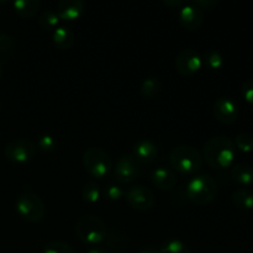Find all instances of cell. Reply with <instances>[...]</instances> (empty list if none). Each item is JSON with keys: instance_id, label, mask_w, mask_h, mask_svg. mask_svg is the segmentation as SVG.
<instances>
[{"instance_id": "4316f807", "label": "cell", "mask_w": 253, "mask_h": 253, "mask_svg": "<svg viewBox=\"0 0 253 253\" xmlns=\"http://www.w3.org/2000/svg\"><path fill=\"white\" fill-rule=\"evenodd\" d=\"M39 148L43 152H52L57 148V141L53 136L43 135L39 138Z\"/></svg>"}, {"instance_id": "ac0fdd59", "label": "cell", "mask_w": 253, "mask_h": 253, "mask_svg": "<svg viewBox=\"0 0 253 253\" xmlns=\"http://www.w3.org/2000/svg\"><path fill=\"white\" fill-rule=\"evenodd\" d=\"M41 2L39 0H15L12 2L15 11L21 17H31L39 11Z\"/></svg>"}, {"instance_id": "5b68a950", "label": "cell", "mask_w": 253, "mask_h": 253, "mask_svg": "<svg viewBox=\"0 0 253 253\" xmlns=\"http://www.w3.org/2000/svg\"><path fill=\"white\" fill-rule=\"evenodd\" d=\"M15 208L19 216L27 222L41 221L46 212L42 199L32 192H24L20 194L16 199Z\"/></svg>"}, {"instance_id": "d4e9b609", "label": "cell", "mask_w": 253, "mask_h": 253, "mask_svg": "<svg viewBox=\"0 0 253 253\" xmlns=\"http://www.w3.org/2000/svg\"><path fill=\"white\" fill-rule=\"evenodd\" d=\"M235 146L242 152H251L253 150V136L250 133L241 132L235 137Z\"/></svg>"}, {"instance_id": "cb8c5ba5", "label": "cell", "mask_w": 253, "mask_h": 253, "mask_svg": "<svg viewBox=\"0 0 253 253\" xmlns=\"http://www.w3.org/2000/svg\"><path fill=\"white\" fill-rule=\"evenodd\" d=\"M100 187L95 182H88L82 190L83 199L89 203H96L100 199Z\"/></svg>"}, {"instance_id": "9c48e42d", "label": "cell", "mask_w": 253, "mask_h": 253, "mask_svg": "<svg viewBox=\"0 0 253 253\" xmlns=\"http://www.w3.org/2000/svg\"><path fill=\"white\" fill-rule=\"evenodd\" d=\"M126 202L137 210H148L155 203V195L143 185H132L125 192Z\"/></svg>"}, {"instance_id": "44dd1931", "label": "cell", "mask_w": 253, "mask_h": 253, "mask_svg": "<svg viewBox=\"0 0 253 253\" xmlns=\"http://www.w3.org/2000/svg\"><path fill=\"white\" fill-rule=\"evenodd\" d=\"M42 30H54L59 22V16L54 10H43L37 19Z\"/></svg>"}, {"instance_id": "30bf717a", "label": "cell", "mask_w": 253, "mask_h": 253, "mask_svg": "<svg viewBox=\"0 0 253 253\" xmlns=\"http://www.w3.org/2000/svg\"><path fill=\"white\" fill-rule=\"evenodd\" d=\"M203 66V59L200 54L194 49H182L175 58V67L183 76L195 74Z\"/></svg>"}, {"instance_id": "74e56055", "label": "cell", "mask_w": 253, "mask_h": 253, "mask_svg": "<svg viewBox=\"0 0 253 253\" xmlns=\"http://www.w3.org/2000/svg\"><path fill=\"white\" fill-rule=\"evenodd\" d=\"M0 109H1V104H0Z\"/></svg>"}, {"instance_id": "4fadbf2b", "label": "cell", "mask_w": 253, "mask_h": 253, "mask_svg": "<svg viewBox=\"0 0 253 253\" xmlns=\"http://www.w3.org/2000/svg\"><path fill=\"white\" fill-rule=\"evenodd\" d=\"M85 4L82 0H61L57 4V14L59 19L66 21H73L82 16L84 12Z\"/></svg>"}, {"instance_id": "1f68e13d", "label": "cell", "mask_w": 253, "mask_h": 253, "mask_svg": "<svg viewBox=\"0 0 253 253\" xmlns=\"http://www.w3.org/2000/svg\"><path fill=\"white\" fill-rule=\"evenodd\" d=\"M217 0H194V2L193 4L197 5L198 7H200V9H205V10H209V9H212L214 6H216L217 5Z\"/></svg>"}, {"instance_id": "f1b7e54d", "label": "cell", "mask_w": 253, "mask_h": 253, "mask_svg": "<svg viewBox=\"0 0 253 253\" xmlns=\"http://www.w3.org/2000/svg\"><path fill=\"white\" fill-rule=\"evenodd\" d=\"M241 93L242 96L245 98V100L249 101L250 104H253V79H247V81L242 84Z\"/></svg>"}, {"instance_id": "836d02e7", "label": "cell", "mask_w": 253, "mask_h": 253, "mask_svg": "<svg viewBox=\"0 0 253 253\" xmlns=\"http://www.w3.org/2000/svg\"><path fill=\"white\" fill-rule=\"evenodd\" d=\"M86 253H109V252L106 251L105 249H103V247L93 246V247H90L88 251H86Z\"/></svg>"}, {"instance_id": "5bb4252c", "label": "cell", "mask_w": 253, "mask_h": 253, "mask_svg": "<svg viewBox=\"0 0 253 253\" xmlns=\"http://www.w3.org/2000/svg\"><path fill=\"white\" fill-rule=\"evenodd\" d=\"M133 157L138 161V162L151 163L156 160L158 155V148L153 141L148 140V138H142V140L137 141L133 147Z\"/></svg>"}, {"instance_id": "52a82bcc", "label": "cell", "mask_w": 253, "mask_h": 253, "mask_svg": "<svg viewBox=\"0 0 253 253\" xmlns=\"http://www.w3.org/2000/svg\"><path fill=\"white\" fill-rule=\"evenodd\" d=\"M36 155V146L29 140L19 138L14 140L5 147V156L15 163H26Z\"/></svg>"}, {"instance_id": "3957f363", "label": "cell", "mask_w": 253, "mask_h": 253, "mask_svg": "<svg viewBox=\"0 0 253 253\" xmlns=\"http://www.w3.org/2000/svg\"><path fill=\"white\" fill-rule=\"evenodd\" d=\"M169 162L178 172L183 174H193L202 168L203 157L193 146L180 145L170 151Z\"/></svg>"}, {"instance_id": "d6986e66", "label": "cell", "mask_w": 253, "mask_h": 253, "mask_svg": "<svg viewBox=\"0 0 253 253\" xmlns=\"http://www.w3.org/2000/svg\"><path fill=\"white\" fill-rule=\"evenodd\" d=\"M232 202L240 209H253V193L246 188H240L232 193Z\"/></svg>"}, {"instance_id": "9a60e30c", "label": "cell", "mask_w": 253, "mask_h": 253, "mask_svg": "<svg viewBox=\"0 0 253 253\" xmlns=\"http://www.w3.org/2000/svg\"><path fill=\"white\" fill-rule=\"evenodd\" d=\"M151 180L160 189L168 190L174 187L177 183V177L170 168L158 167L151 172Z\"/></svg>"}, {"instance_id": "7a4b0ae2", "label": "cell", "mask_w": 253, "mask_h": 253, "mask_svg": "<svg viewBox=\"0 0 253 253\" xmlns=\"http://www.w3.org/2000/svg\"><path fill=\"white\" fill-rule=\"evenodd\" d=\"M76 234L82 242L93 247L105 241L108 229L100 217L95 215H84L77 221Z\"/></svg>"}, {"instance_id": "e575fe53", "label": "cell", "mask_w": 253, "mask_h": 253, "mask_svg": "<svg viewBox=\"0 0 253 253\" xmlns=\"http://www.w3.org/2000/svg\"><path fill=\"white\" fill-rule=\"evenodd\" d=\"M166 5H169V6H179V5H184V2L182 0H165Z\"/></svg>"}, {"instance_id": "8fae6325", "label": "cell", "mask_w": 253, "mask_h": 253, "mask_svg": "<svg viewBox=\"0 0 253 253\" xmlns=\"http://www.w3.org/2000/svg\"><path fill=\"white\" fill-rule=\"evenodd\" d=\"M214 115L224 124H232L239 116V105L229 96H221L214 104Z\"/></svg>"}, {"instance_id": "e0dca14e", "label": "cell", "mask_w": 253, "mask_h": 253, "mask_svg": "<svg viewBox=\"0 0 253 253\" xmlns=\"http://www.w3.org/2000/svg\"><path fill=\"white\" fill-rule=\"evenodd\" d=\"M231 177L241 185H250L253 183V167L247 163H237L231 167Z\"/></svg>"}, {"instance_id": "6da1fadb", "label": "cell", "mask_w": 253, "mask_h": 253, "mask_svg": "<svg viewBox=\"0 0 253 253\" xmlns=\"http://www.w3.org/2000/svg\"><path fill=\"white\" fill-rule=\"evenodd\" d=\"M236 146L226 136H215L209 138L203 148V155L208 165L216 169L230 167L236 157Z\"/></svg>"}, {"instance_id": "ffe728a7", "label": "cell", "mask_w": 253, "mask_h": 253, "mask_svg": "<svg viewBox=\"0 0 253 253\" xmlns=\"http://www.w3.org/2000/svg\"><path fill=\"white\" fill-rule=\"evenodd\" d=\"M161 89H162V84L157 77H147L143 79L140 86L141 94L146 98H156L160 94Z\"/></svg>"}, {"instance_id": "8d00e7d4", "label": "cell", "mask_w": 253, "mask_h": 253, "mask_svg": "<svg viewBox=\"0 0 253 253\" xmlns=\"http://www.w3.org/2000/svg\"><path fill=\"white\" fill-rule=\"evenodd\" d=\"M222 253H231V252H222Z\"/></svg>"}, {"instance_id": "7402d4cb", "label": "cell", "mask_w": 253, "mask_h": 253, "mask_svg": "<svg viewBox=\"0 0 253 253\" xmlns=\"http://www.w3.org/2000/svg\"><path fill=\"white\" fill-rule=\"evenodd\" d=\"M160 253H190L187 244L178 239H170L163 242L158 249Z\"/></svg>"}, {"instance_id": "f546056e", "label": "cell", "mask_w": 253, "mask_h": 253, "mask_svg": "<svg viewBox=\"0 0 253 253\" xmlns=\"http://www.w3.org/2000/svg\"><path fill=\"white\" fill-rule=\"evenodd\" d=\"M105 242L106 245L113 250H120V247H124V239L123 237L116 236L114 232H111V234H109L108 232V236H106Z\"/></svg>"}, {"instance_id": "ba28073f", "label": "cell", "mask_w": 253, "mask_h": 253, "mask_svg": "<svg viewBox=\"0 0 253 253\" xmlns=\"http://www.w3.org/2000/svg\"><path fill=\"white\" fill-rule=\"evenodd\" d=\"M140 162L130 155L121 156L116 162L115 169H114L116 179L123 183H130L135 180L140 175Z\"/></svg>"}, {"instance_id": "d590c367", "label": "cell", "mask_w": 253, "mask_h": 253, "mask_svg": "<svg viewBox=\"0 0 253 253\" xmlns=\"http://www.w3.org/2000/svg\"><path fill=\"white\" fill-rule=\"evenodd\" d=\"M2 74V68H1V64H0V77H1Z\"/></svg>"}, {"instance_id": "484cf974", "label": "cell", "mask_w": 253, "mask_h": 253, "mask_svg": "<svg viewBox=\"0 0 253 253\" xmlns=\"http://www.w3.org/2000/svg\"><path fill=\"white\" fill-rule=\"evenodd\" d=\"M42 253H76V251L66 242L52 241L44 246Z\"/></svg>"}, {"instance_id": "603a6c76", "label": "cell", "mask_w": 253, "mask_h": 253, "mask_svg": "<svg viewBox=\"0 0 253 253\" xmlns=\"http://www.w3.org/2000/svg\"><path fill=\"white\" fill-rule=\"evenodd\" d=\"M204 62L209 68L216 71L224 66V57L216 49H208L204 54Z\"/></svg>"}, {"instance_id": "d6a6232c", "label": "cell", "mask_w": 253, "mask_h": 253, "mask_svg": "<svg viewBox=\"0 0 253 253\" xmlns=\"http://www.w3.org/2000/svg\"><path fill=\"white\" fill-rule=\"evenodd\" d=\"M138 253H160V251H158L157 247L152 246V245H147V246L142 247Z\"/></svg>"}, {"instance_id": "8992f818", "label": "cell", "mask_w": 253, "mask_h": 253, "mask_svg": "<svg viewBox=\"0 0 253 253\" xmlns=\"http://www.w3.org/2000/svg\"><path fill=\"white\" fill-rule=\"evenodd\" d=\"M83 165L86 172L98 179L105 177L113 168L110 156L99 147H90L84 151Z\"/></svg>"}, {"instance_id": "83f0119b", "label": "cell", "mask_w": 253, "mask_h": 253, "mask_svg": "<svg viewBox=\"0 0 253 253\" xmlns=\"http://www.w3.org/2000/svg\"><path fill=\"white\" fill-rule=\"evenodd\" d=\"M104 193H105L106 198H109L110 200H119L123 195H125V192L121 189V187L114 184V183H110V184L106 185Z\"/></svg>"}, {"instance_id": "277c9868", "label": "cell", "mask_w": 253, "mask_h": 253, "mask_svg": "<svg viewBox=\"0 0 253 253\" xmlns=\"http://www.w3.org/2000/svg\"><path fill=\"white\" fill-rule=\"evenodd\" d=\"M187 197L195 204H208L217 194V184L209 174H199L189 180L187 185Z\"/></svg>"}, {"instance_id": "4dcf8cb0", "label": "cell", "mask_w": 253, "mask_h": 253, "mask_svg": "<svg viewBox=\"0 0 253 253\" xmlns=\"http://www.w3.org/2000/svg\"><path fill=\"white\" fill-rule=\"evenodd\" d=\"M14 46V41L6 34H0V52H7Z\"/></svg>"}, {"instance_id": "7c38bea8", "label": "cell", "mask_w": 253, "mask_h": 253, "mask_svg": "<svg viewBox=\"0 0 253 253\" xmlns=\"http://www.w3.org/2000/svg\"><path fill=\"white\" fill-rule=\"evenodd\" d=\"M204 12L195 4H184L179 10V21L185 29L195 30L203 24Z\"/></svg>"}, {"instance_id": "2e32d148", "label": "cell", "mask_w": 253, "mask_h": 253, "mask_svg": "<svg viewBox=\"0 0 253 253\" xmlns=\"http://www.w3.org/2000/svg\"><path fill=\"white\" fill-rule=\"evenodd\" d=\"M52 39H53L54 44L58 47L59 49H69L72 44L74 43V34L69 27L67 26H57L53 30L52 34Z\"/></svg>"}]
</instances>
